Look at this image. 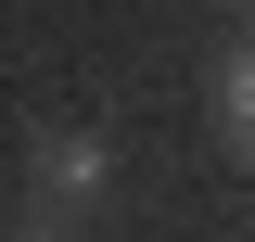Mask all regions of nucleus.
<instances>
[{"label":"nucleus","mask_w":255,"mask_h":242,"mask_svg":"<svg viewBox=\"0 0 255 242\" xmlns=\"http://www.w3.org/2000/svg\"><path fill=\"white\" fill-rule=\"evenodd\" d=\"M13 242H64V230H13Z\"/></svg>","instance_id":"obj_3"},{"label":"nucleus","mask_w":255,"mask_h":242,"mask_svg":"<svg viewBox=\"0 0 255 242\" xmlns=\"http://www.w3.org/2000/svg\"><path fill=\"white\" fill-rule=\"evenodd\" d=\"M217 102H230V127H243V140H255V51H243V64H230V77H217Z\"/></svg>","instance_id":"obj_2"},{"label":"nucleus","mask_w":255,"mask_h":242,"mask_svg":"<svg viewBox=\"0 0 255 242\" xmlns=\"http://www.w3.org/2000/svg\"><path fill=\"white\" fill-rule=\"evenodd\" d=\"M38 179H51V191H64V204H90V191H102V179H115V153H102V140H90V127H64V140H38Z\"/></svg>","instance_id":"obj_1"}]
</instances>
